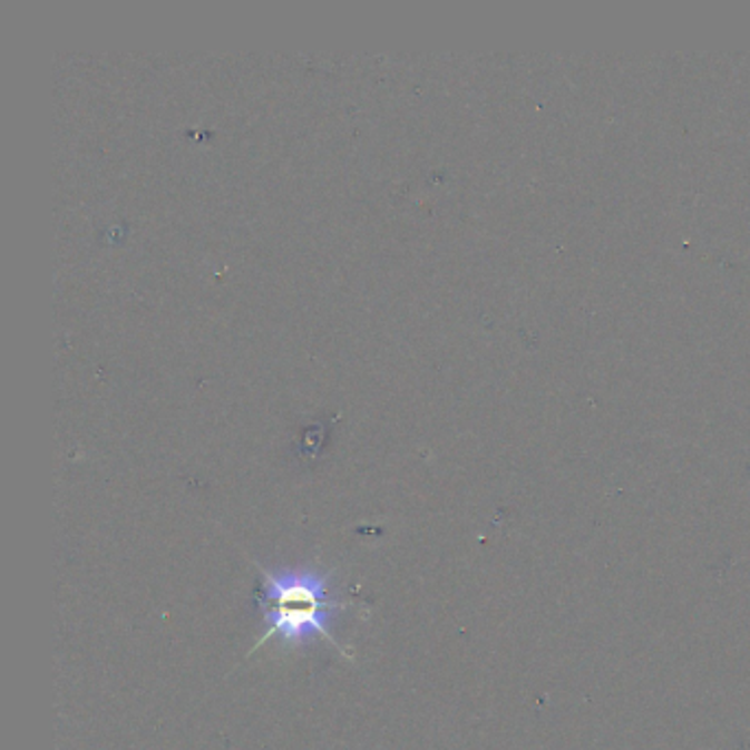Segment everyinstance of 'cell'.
Listing matches in <instances>:
<instances>
[{"label":"cell","mask_w":750,"mask_h":750,"mask_svg":"<svg viewBox=\"0 0 750 750\" xmlns=\"http://www.w3.org/2000/svg\"><path fill=\"white\" fill-rule=\"evenodd\" d=\"M257 571L262 577L257 605L266 607V630L251 654L275 636L280 643L293 647L320 636L341 656L352 659V654L345 652L331 634V623L339 612L345 610V603L329 598L333 585V575L329 571H320L315 566L269 571L260 564Z\"/></svg>","instance_id":"cell-1"}]
</instances>
